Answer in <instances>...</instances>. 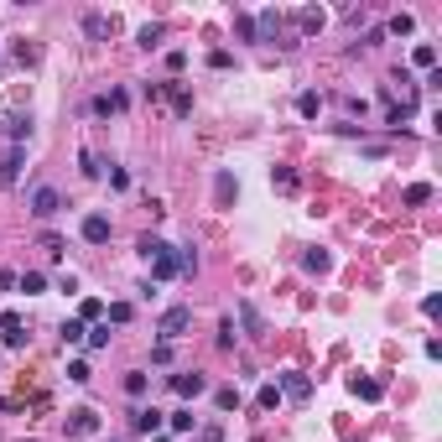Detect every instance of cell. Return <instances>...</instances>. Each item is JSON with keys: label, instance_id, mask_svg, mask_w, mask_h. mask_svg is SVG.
Listing matches in <instances>:
<instances>
[{"label": "cell", "instance_id": "cell-27", "mask_svg": "<svg viewBox=\"0 0 442 442\" xmlns=\"http://www.w3.org/2000/svg\"><path fill=\"white\" fill-rule=\"evenodd\" d=\"M240 323H244V333H266V323H260V313L250 302H240Z\"/></svg>", "mask_w": 442, "mask_h": 442}, {"label": "cell", "instance_id": "cell-26", "mask_svg": "<svg viewBox=\"0 0 442 442\" xmlns=\"http://www.w3.org/2000/svg\"><path fill=\"white\" fill-rule=\"evenodd\" d=\"M162 32H167L162 21H146V26H140V36H136V42L146 47V52H151V47H162Z\"/></svg>", "mask_w": 442, "mask_h": 442}, {"label": "cell", "instance_id": "cell-1", "mask_svg": "<svg viewBox=\"0 0 442 442\" xmlns=\"http://www.w3.org/2000/svg\"><path fill=\"white\" fill-rule=\"evenodd\" d=\"M187 328H193V307H187V302L167 307V313L156 317V338H162V344H177V338H182Z\"/></svg>", "mask_w": 442, "mask_h": 442}, {"label": "cell", "instance_id": "cell-39", "mask_svg": "<svg viewBox=\"0 0 442 442\" xmlns=\"http://www.w3.org/2000/svg\"><path fill=\"white\" fill-rule=\"evenodd\" d=\"M271 182H276V187H297V177H291L286 167H271Z\"/></svg>", "mask_w": 442, "mask_h": 442}, {"label": "cell", "instance_id": "cell-13", "mask_svg": "<svg viewBox=\"0 0 442 442\" xmlns=\"http://www.w3.org/2000/svg\"><path fill=\"white\" fill-rule=\"evenodd\" d=\"M83 32H89L94 42H109V32H115V21H109V16H99V11H89V16H83Z\"/></svg>", "mask_w": 442, "mask_h": 442}, {"label": "cell", "instance_id": "cell-3", "mask_svg": "<svg viewBox=\"0 0 442 442\" xmlns=\"http://www.w3.org/2000/svg\"><path fill=\"white\" fill-rule=\"evenodd\" d=\"M58 209H63V193H58V187H52V182L32 187V213H36V219H52V213H58Z\"/></svg>", "mask_w": 442, "mask_h": 442}, {"label": "cell", "instance_id": "cell-22", "mask_svg": "<svg viewBox=\"0 0 442 442\" xmlns=\"http://www.w3.org/2000/svg\"><path fill=\"white\" fill-rule=\"evenodd\" d=\"M99 317H105V302H99V297H83L78 302V323L89 328V323H99Z\"/></svg>", "mask_w": 442, "mask_h": 442}, {"label": "cell", "instance_id": "cell-45", "mask_svg": "<svg viewBox=\"0 0 442 442\" xmlns=\"http://www.w3.org/2000/svg\"><path fill=\"white\" fill-rule=\"evenodd\" d=\"M156 442H172V437H156Z\"/></svg>", "mask_w": 442, "mask_h": 442}, {"label": "cell", "instance_id": "cell-32", "mask_svg": "<svg viewBox=\"0 0 442 442\" xmlns=\"http://www.w3.org/2000/svg\"><path fill=\"white\" fill-rule=\"evenodd\" d=\"M406 203H411V209H421V203H432V187H427V182H411V187H406Z\"/></svg>", "mask_w": 442, "mask_h": 442}, {"label": "cell", "instance_id": "cell-38", "mask_svg": "<svg viewBox=\"0 0 442 442\" xmlns=\"http://www.w3.org/2000/svg\"><path fill=\"white\" fill-rule=\"evenodd\" d=\"M83 333H89V328H83V323H78V317H68V323H63V344H78V338H83Z\"/></svg>", "mask_w": 442, "mask_h": 442}, {"label": "cell", "instance_id": "cell-5", "mask_svg": "<svg viewBox=\"0 0 442 442\" xmlns=\"http://www.w3.org/2000/svg\"><path fill=\"white\" fill-rule=\"evenodd\" d=\"M172 390L182 401H198L203 390H209V375H198V370H182V375H172Z\"/></svg>", "mask_w": 442, "mask_h": 442}, {"label": "cell", "instance_id": "cell-44", "mask_svg": "<svg viewBox=\"0 0 442 442\" xmlns=\"http://www.w3.org/2000/svg\"><path fill=\"white\" fill-rule=\"evenodd\" d=\"M0 291H16V271H0Z\"/></svg>", "mask_w": 442, "mask_h": 442}, {"label": "cell", "instance_id": "cell-9", "mask_svg": "<svg viewBox=\"0 0 442 442\" xmlns=\"http://www.w3.org/2000/svg\"><path fill=\"white\" fill-rule=\"evenodd\" d=\"M21 167H26V146H11V151L0 156V182L11 187L16 177H21Z\"/></svg>", "mask_w": 442, "mask_h": 442}, {"label": "cell", "instance_id": "cell-43", "mask_svg": "<svg viewBox=\"0 0 442 442\" xmlns=\"http://www.w3.org/2000/svg\"><path fill=\"white\" fill-rule=\"evenodd\" d=\"M167 68H172V73L187 68V52H182V47H177V52H167Z\"/></svg>", "mask_w": 442, "mask_h": 442}, {"label": "cell", "instance_id": "cell-10", "mask_svg": "<svg viewBox=\"0 0 442 442\" xmlns=\"http://www.w3.org/2000/svg\"><path fill=\"white\" fill-rule=\"evenodd\" d=\"M0 130H6L11 146H26V136H32V115H6V120H0Z\"/></svg>", "mask_w": 442, "mask_h": 442}, {"label": "cell", "instance_id": "cell-37", "mask_svg": "<svg viewBox=\"0 0 442 442\" xmlns=\"http://www.w3.org/2000/svg\"><path fill=\"white\" fill-rule=\"evenodd\" d=\"M172 109H177V115H193V94H187V89H172Z\"/></svg>", "mask_w": 442, "mask_h": 442}, {"label": "cell", "instance_id": "cell-20", "mask_svg": "<svg viewBox=\"0 0 442 442\" xmlns=\"http://www.w3.org/2000/svg\"><path fill=\"white\" fill-rule=\"evenodd\" d=\"M167 427H172V432H193V427H198L193 406H177V411H167Z\"/></svg>", "mask_w": 442, "mask_h": 442}, {"label": "cell", "instance_id": "cell-33", "mask_svg": "<svg viewBox=\"0 0 442 442\" xmlns=\"http://www.w3.org/2000/svg\"><path fill=\"white\" fill-rule=\"evenodd\" d=\"M83 338H89V349H105V344H109V323H94Z\"/></svg>", "mask_w": 442, "mask_h": 442}, {"label": "cell", "instance_id": "cell-15", "mask_svg": "<svg viewBox=\"0 0 442 442\" xmlns=\"http://www.w3.org/2000/svg\"><path fill=\"white\" fill-rule=\"evenodd\" d=\"M136 250H140V260H156V255H167L172 244H167L162 234H140V240H136Z\"/></svg>", "mask_w": 442, "mask_h": 442}, {"label": "cell", "instance_id": "cell-6", "mask_svg": "<svg viewBox=\"0 0 442 442\" xmlns=\"http://www.w3.org/2000/svg\"><path fill=\"white\" fill-rule=\"evenodd\" d=\"M78 234H83V244H109V219L105 213H83Z\"/></svg>", "mask_w": 442, "mask_h": 442}, {"label": "cell", "instance_id": "cell-19", "mask_svg": "<svg viewBox=\"0 0 442 442\" xmlns=\"http://www.w3.org/2000/svg\"><path fill=\"white\" fill-rule=\"evenodd\" d=\"M276 32H281V11H260L255 16V36H260V42H271Z\"/></svg>", "mask_w": 442, "mask_h": 442}, {"label": "cell", "instance_id": "cell-41", "mask_svg": "<svg viewBox=\"0 0 442 442\" xmlns=\"http://www.w3.org/2000/svg\"><path fill=\"white\" fill-rule=\"evenodd\" d=\"M78 162H83V177H99V172H105V167L94 162V151H78Z\"/></svg>", "mask_w": 442, "mask_h": 442}, {"label": "cell", "instance_id": "cell-4", "mask_svg": "<svg viewBox=\"0 0 442 442\" xmlns=\"http://www.w3.org/2000/svg\"><path fill=\"white\" fill-rule=\"evenodd\" d=\"M63 427H68V437H94V432H99V411H94V406H78V411H68V421H63Z\"/></svg>", "mask_w": 442, "mask_h": 442}, {"label": "cell", "instance_id": "cell-25", "mask_svg": "<svg viewBox=\"0 0 442 442\" xmlns=\"http://www.w3.org/2000/svg\"><path fill=\"white\" fill-rule=\"evenodd\" d=\"M130 317H136V307H130V302H109L105 307V323H115V328H125Z\"/></svg>", "mask_w": 442, "mask_h": 442}, {"label": "cell", "instance_id": "cell-8", "mask_svg": "<svg viewBox=\"0 0 442 442\" xmlns=\"http://www.w3.org/2000/svg\"><path fill=\"white\" fill-rule=\"evenodd\" d=\"M0 333H6V349H26V323H21V313H0Z\"/></svg>", "mask_w": 442, "mask_h": 442}, {"label": "cell", "instance_id": "cell-18", "mask_svg": "<svg viewBox=\"0 0 442 442\" xmlns=\"http://www.w3.org/2000/svg\"><path fill=\"white\" fill-rule=\"evenodd\" d=\"M323 21L328 16L317 11V6H302V11H297V26H302V36H313V32H323Z\"/></svg>", "mask_w": 442, "mask_h": 442}, {"label": "cell", "instance_id": "cell-36", "mask_svg": "<svg viewBox=\"0 0 442 442\" xmlns=\"http://www.w3.org/2000/svg\"><path fill=\"white\" fill-rule=\"evenodd\" d=\"M234 32H240L244 42H260V36H255V16H234Z\"/></svg>", "mask_w": 442, "mask_h": 442}, {"label": "cell", "instance_id": "cell-7", "mask_svg": "<svg viewBox=\"0 0 442 442\" xmlns=\"http://www.w3.org/2000/svg\"><path fill=\"white\" fill-rule=\"evenodd\" d=\"M162 421H167V411H156V406H136V411H130V427L146 432V437H156V432H162Z\"/></svg>", "mask_w": 442, "mask_h": 442}, {"label": "cell", "instance_id": "cell-21", "mask_svg": "<svg viewBox=\"0 0 442 442\" xmlns=\"http://www.w3.org/2000/svg\"><path fill=\"white\" fill-rule=\"evenodd\" d=\"M411 63H417V68H437V47H432V42H417V47H411Z\"/></svg>", "mask_w": 442, "mask_h": 442}, {"label": "cell", "instance_id": "cell-40", "mask_svg": "<svg viewBox=\"0 0 442 442\" xmlns=\"http://www.w3.org/2000/svg\"><path fill=\"white\" fill-rule=\"evenodd\" d=\"M109 187H120V193L130 187V172H125V167H109Z\"/></svg>", "mask_w": 442, "mask_h": 442}, {"label": "cell", "instance_id": "cell-31", "mask_svg": "<svg viewBox=\"0 0 442 442\" xmlns=\"http://www.w3.org/2000/svg\"><path fill=\"white\" fill-rule=\"evenodd\" d=\"M63 250H68V244H63V234H42V255H47V260H63Z\"/></svg>", "mask_w": 442, "mask_h": 442}, {"label": "cell", "instance_id": "cell-35", "mask_svg": "<svg viewBox=\"0 0 442 442\" xmlns=\"http://www.w3.org/2000/svg\"><path fill=\"white\" fill-rule=\"evenodd\" d=\"M68 380H73V385H89V380H94V370H89L83 359H73V364H68Z\"/></svg>", "mask_w": 442, "mask_h": 442}, {"label": "cell", "instance_id": "cell-2", "mask_svg": "<svg viewBox=\"0 0 442 442\" xmlns=\"http://www.w3.org/2000/svg\"><path fill=\"white\" fill-rule=\"evenodd\" d=\"M276 390H281V401H297V406H302V401L313 396V380H307L302 370H286V375H276Z\"/></svg>", "mask_w": 442, "mask_h": 442}, {"label": "cell", "instance_id": "cell-42", "mask_svg": "<svg viewBox=\"0 0 442 442\" xmlns=\"http://www.w3.org/2000/svg\"><path fill=\"white\" fill-rule=\"evenodd\" d=\"M219 349H234V323H229V317L219 323Z\"/></svg>", "mask_w": 442, "mask_h": 442}, {"label": "cell", "instance_id": "cell-23", "mask_svg": "<svg viewBox=\"0 0 442 442\" xmlns=\"http://www.w3.org/2000/svg\"><path fill=\"white\" fill-rule=\"evenodd\" d=\"M146 385H151V375H146V370H130V375H125V396L140 401V396H146Z\"/></svg>", "mask_w": 442, "mask_h": 442}, {"label": "cell", "instance_id": "cell-29", "mask_svg": "<svg viewBox=\"0 0 442 442\" xmlns=\"http://www.w3.org/2000/svg\"><path fill=\"white\" fill-rule=\"evenodd\" d=\"M255 406H260V411H276V406H281V390H276V380H271V385H260Z\"/></svg>", "mask_w": 442, "mask_h": 442}, {"label": "cell", "instance_id": "cell-12", "mask_svg": "<svg viewBox=\"0 0 442 442\" xmlns=\"http://www.w3.org/2000/svg\"><path fill=\"white\" fill-rule=\"evenodd\" d=\"M125 105H130V94L125 89H109V94L94 99V115H115V109H125Z\"/></svg>", "mask_w": 442, "mask_h": 442}, {"label": "cell", "instance_id": "cell-14", "mask_svg": "<svg viewBox=\"0 0 442 442\" xmlns=\"http://www.w3.org/2000/svg\"><path fill=\"white\" fill-rule=\"evenodd\" d=\"M297 115H302V120H317V115H323V94H317V89H302V94H297Z\"/></svg>", "mask_w": 442, "mask_h": 442}, {"label": "cell", "instance_id": "cell-16", "mask_svg": "<svg viewBox=\"0 0 442 442\" xmlns=\"http://www.w3.org/2000/svg\"><path fill=\"white\" fill-rule=\"evenodd\" d=\"M349 390H354L359 401H380V396H385V385H380V380H370V375H364V380L354 375V380H349Z\"/></svg>", "mask_w": 442, "mask_h": 442}, {"label": "cell", "instance_id": "cell-24", "mask_svg": "<svg viewBox=\"0 0 442 442\" xmlns=\"http://www.w3.org/2000/svg\"><path fill=\"white\" fill-rule=\"evenodd\" d=\"M385 32H390V36H411V32H417V16H411V11H396Z\"/></svg>", "mask_w": 442, "mask_h": 442}, {"label": "cell", "instance_id": "cell-28", "mask_svg": "<svg viewBox=\"0 0 442 442\" xmlns=\"http://www.w3.org/2000/svg\"><path fill=\"white\" fill-rule=\"evenodd\" d=\"M213 406H219V411H234V406H240V390H234V385H219V390H213Z\"/></svg>", "mask_w": 442, "mask_h": 442}, {"label": "cell", "instance_id": "cell-11", "mask_svg": "<svg viewBox=\"0 0 442 442\" xmlns=\"http://www.w3.org/2000/svg\"><path fill=\"white\" fill-rule=\"evenodd\" d=\"M172 276H182V260H177V250H167L151 260V281H172Z\"/></svg>", "mask_w": 442, "mask_h": 442}, {"label": "cell", "instance_id": "cell-17", "mask_svg": "<svg viewBox=\"0 0 442 442\" xmlns=\"http://www.w3.org/2000/svg\"><path fill=\"white\" fill-rule=\"evenodd\" d=\"M16 291H26V297H42V291H47V276H42V271H21V276H16Z\"/></svg>", "mask_w": 442, "mask_h": 442}, {"label": "cell", "instance_id": "cell-34", "mask_svg": "<svg viewBox=\"0 0 442 442\" xmlns=\"http://www.w3.org/2000/svg\"><path fill=\"white\" fill-rule=\"evenodd\" d=\"M213 193H219V203H229L234 193H240V187H234V177H229V172H219V182H213Z\"/></svg>", "mask_w": 442, "mask_h": 442}, {"label": "cell", "instance_id": "cell-30", "mask_svg": "<svg viewBox=\"0 0 442 442\" xmlns=\"http://www.w3.org/2000/svg\"><path fill=\"white\" fill-rule=\"evenodd\" d=\"M328 266H333L328 250H307V255H302V271H328Z\"/></svg>", "mask_w": 442, "mask_h": 442}]
</instances>
